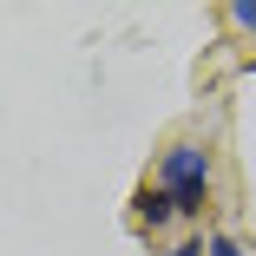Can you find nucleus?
I'll list each match as a JSON object with an SVG mask.
<instances>
[{"mask_svg":"<svg viewBox=\"0 0 256 256\" xmlns=\"http://www.w3.org/2000/svg\"><path fill=\"white\" fill-rule=\"evenodd\" d=\"M158 184L171 190L178 204V217H204V197H210V151L204 144H171L164 151V164H158Z\"/></svg>","mask_w":256,"mask_h":256,"instance_id":"obj_1","label":"nucleus"},{"mask_svg":"<svg viewBox=\"0 0 256 256\" xmlns=\"http://www.w3.org/2000/svg\"><path fill=\"white\" fill-rule=\"evenodd\" d=\"M171 217H178V204H171V190H164V184L138 190V224H151V230H158V224H171Z\"/></svg>","mask_w":256,"mask_h":256,"instance_id":"obj_2","label":"nucleus"},{"mask_svg":"<svg viewBox=\"0 0 256 256\" xmlns=\"http://www.w3.org/2000/svg\"><path fill=\"white\" fill-rule=\"evenodd\" d=\"M210 256H250V250H243L236 236H224V230H217V236H210Z\"/></svg>","mask_w":256,"mask_h":256,"instance_id":"obj_4","label":"nucleus"},{"mask_svg":"<svg viewBox=\"0 0 256 256\" xmlns=\"http://www.w3.org/2000/svg\"><path fill=\"white\" fill-rule=\"evenodd\" d=\"M230 26H243V33L256 40V0H236V7H230Z\"/></svg>","mask_w":256,"mask_h":256,"instance_id":"obj_3","label":"nucleus"},{"mask_svg":"<svg viewBox=\"0 0 256 256\" xmlns=\"http://www.w3.org/2000/svg\"><path fill=\"white\" fill-rule=\"evenodd\" d=\"M164 256H210V243H178V250H164Z\"/></svg>","mask_w":256,"mask_h":256,"instance_id":"obj_5","label":"nucleus"}]
</instances>
